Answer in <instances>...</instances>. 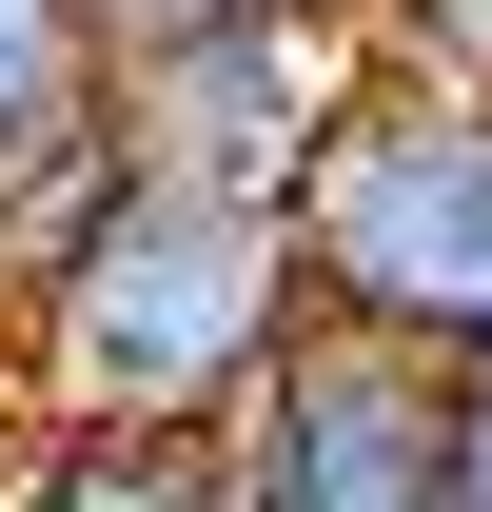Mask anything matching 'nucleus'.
<instances>
[{"mask_svg":"<svg viewBox=\"0 0 492 512\" xmlns=\"http://www.w3.org/2000/svg\"><path fill=\"white\" fill-rule=\"evenodd\" d=\"M315 335V256H296V197H237V178H178V158H138L79 197V237L20 276V414H237L276 355Z\"/></svg>","mask_w":492,"mask_h":512,"instance_id":"nucleus-1","label":"nucleus"},{"mask_svg":"<svg viewBox=\"0 0 492 512\" xmlns=\"http://www.w3.org/2000/svg\"><path fill=\"white\" fill-rule=\"evenodd\" d=\"M296 256H315V316L394 335L433 375H492V99L355 60L335 138L296 158Z\"/></svg>","mask_w":492,"mask_h":512,"instance_id":"nucleus-2","label":"nucleus"},{"mask_svg":"<svg viewBox=\"0 0 492 512\" xmlns=\"http://www.w3.org/2000/svg\"><path fill=\"white\" fill-rule=\"evenodd\" d=\"M217 473H237V512H453V375L355 335V316H315L217 414Z\"/></svg>","mask_w":492,"mask_h":512,"instance_id":"nucleus-3","label":"nucleus"},{"mask_svg":"<svg viewBox=\"0 0 492 512\" xmlns=\"http://www.w3.org/2000/svg\"><path fill=\"white\" fill-rule=\"evenodd\" d=\"M355 0L335 20H178V40H99V99H119L138 158H178V178H237V197H296V158L335 138L355 99Z\"/></svg>","mask_w":492,"mask_h":512,"instance_id":"nucleus-4","label":"nucleus"},{"mask_svg":"<svg viewBox=\"0 0 492 512\" xmlns=\"http://www.w3.org/2000/svg\"><path fill=\"white\" fill-rule=\"evenodd\" d=\"M0 493L20 512H237V473L197 414H20Z\"/></svg>","mask_w":492,"mask_h":512,"instance_id":"nucleus-5","label":"nucleus"},{"mask_svg":"<svg viewBox=\"0 0 492 512\" xmlns=\"http://www.w3.org/2000/svg\"><path fill=\"white\" fill-rule=\"evenodd\" d=\"M99 99V0H0V138Z\"/></svg>","mask_w":492,"mask_h":512,"instance_id":"nucleus-6","label":"nucleus"},{"mask_svg":"<svg viewBox=\"0 0 492 512\" xmlns=\"http://www.w3.org/2000/svg\"><path fill=\"white\" fill-rule=\"evenodd\" d=\"M355 40H374V60H414V79H473V99H492V0H355Z\"/></svg>","mask_w":492,"mask_h":512,"instance_id":"nucleus-7","label":"nucleus"},{"mask_svg":"<svg viewBox=\"0 0 492 512\" xmlns=\"http://www.w3.org/2000/svg\"><path fill=\"white\" fill-rule=\"evenodd\" d=\"M178 20H335V0H99V40H178Z\"/></svg>","mask_w":492,"mask_h":512,"instance_id":"nucleus-8","label":"nucleus"},{"mask_svg":"<svg viewBox=\"0 0 492 512\" xmlns=\"http://www.w3.org/2000/svg\"><path fill=\"white\" fill-rule=\"evenodd\" d=\"M453 512H492V375H453Z\"/></svg>","mask_w":492,"mask_h":512,"instance_id":"nucleus-9","label":"nucleus"},{"mask_svg":"<svg viewBox=\"0 0 492 512\" xmlns=\"http://www.w3.org/2000/svg\"><path fill=\"white\" fill-rule=\"evenodd\" d=\"M0 512H20V493H0Z\"/></svg>","mask_w":492,"mask_h":512,"instance_id":"nucleus-10","label":"nucleus"}]
</instances>
